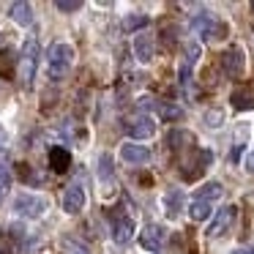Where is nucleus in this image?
<instances>
[{"label": "nucleus", "mask_w": 254, "mask_h": 254, "mask_svg": "<svg viewBox=\"0 0 254 254\" xmlns=\"http://www.w3.org/2000/svg\"><path fill=\"white\" fill-rule=\"evenodd\" d=\"M8 17H11L17 25L28 28V25L33 22V8H30V3H25V0H17V3L8 6Z\"/></svg>", "instance_id": "nucleus-13"}, {"label": "nucleus", "mask_w": 254, "mask_h": 254, "mask_svg": "<svg viewBox=\"0 0 254 254\" xmlns=\"http://www.w3.org/2000/svg\"><path fill=\"white\" fill-rule=\"evenodd\" d=\"M183 52H186V58H183V63H186V66L191 68L194 63L199 61V55H202V47H199L197 41H189V44L183 47Z\"/></svg>", "instance_id": "nucleus-22"}, {"label": "nucleus", "mask_w": 254, "mask_h": 254, "mask_svg": "<svg viewBox=\"0 0 254 254\" xmlns=\"http://www.w3.org/2000/svg\"><path fill=\"white\" fill-rule=\"evenodd\" d=\"M205 126H210V128L224 126V110H208L205 112Z\"/></svg>", "instance_id": "nucleus-24"}, {"label": "nucleus", "mask_w": 254, "mask_h": 254, "mask_svg": "<svg viewBox=\"0 0 254 254\" xmlns=\"http://www.w3.org/2000/svg\"><path fill=\"white\" fill-rule=\"evenodd\" d=\"M50 167L55 172H66L68 167H71V153H68L63 145H55V148L50 150Z\"/></svg>", "instance_id": "nucleus-14"}, {"label": "nucleus", "mask_w": 254, "mask_h": 254, "mask_svg": "<svg viewBox=\"0 0 254 254\" xmlns=\"http://www.w3.org/2000/svg\"><path fill=\"white\" fill-rule=\"evenodd\" d=\"M36 68H39V41L30 36L22 47V55L17 58V79L25 90L33 88V79H36Z\"/></svg>", "instance_id": "nucleus-1"}, {"label": "nucleus", "mask_w": 254, "mask_h": 254, "mask_svg": "<svg viewBox=\"0 0 254 254\" xmlns=\"http://www.w3.org/2000/svg\"><path fill=\"white\" fill-rule=\"evenodd\" d=\"M8 189H11V170L6 164H0V202L8 197Z\"/></svg>", "instance_id": "nucleus-23"}, {"label": "nucleus", "mask_w": 254, "mask_h": 254, "mask_svg": "<svg viewBox=\"0 0 254 254\" xmlns=\"http://www.w3.org/2000/svg\"><path fill=\"white\" fill-rule=\"evenodd\" d=\"M153 134H156V123L148 115H139L128 123V137H134V139H150Z\"/></svg>", "instance_id": "nucleus-10"}, {"label": "nucleus", "mask_w": 254, "mask_h": 254, "mask_svg": "<svg viewBox=\"0 0 254 254\" xmlns=\"http://www.w3.org/2000/svg\"><path fill=\"white\" fill-rule=\"evenodd\" d=\"M85 202H88V197H85V189L79 186V183H71V186L63 191V210H66V213H79V210L85 208Z\"/></svg>", "instance_id": "nucleus-7"}, {"label": "nucleus", "mask_w": 254, "mask_h": 254, "mask_svg": "<svg viewBox=\"0 0 254 254\" xmlns=\"http://www.w3.org/2000/svg\"><path fill=\"white\" fill-rule=\"evenodd\" d=\"M164 241H167V230L161 224H148L145 232L139 235V243H142L148 252H159V249L164 246Z\"/></svg>", "instance_id": "nucleus-8"}, {"label": "nucleus", "mask_w": 254, "mask_h": 254, "mask_svg": "<svg viewBox=\"0 0 254 254\" xmlns=\"http://www.w3.org/2000/svg\"><path fill=\"white\" fill-rule=\"evenodd\" d=\"M134 58H137L139 63H150L153 61V52H156V41H153V36H148V33H137L134 36Z\"/></svg>", "instance_id": "nucleus-9"}, {"label": "nucleus", "mask_w": 254, "mask_h": 254, "mask_svg": "<svg viewBox=\"0 0 254 254\" xmlns=\"http://www.w3.org/2000/svg\"><path fill=\"white\" fill-rule=\"evenodd\" d=\"M167 142H170V148H172V150L191 148V145H194V134H191V131H172Z\"/></svg>", "instance_id": "nucleus-18"}, {"label": "nucleus", "mask_w": 254, "mask_h": 254, "mask_svg": "<svg viewBox=\"0 0 254 254\" xmlns=\"http://www.w3.org/2000/svg\"><path fill=\"white\" fill-rule=\"evenodd\" d=\"M150 19L145 17V14H128L126 19H123V30H128V33H134V30H139V28H145Z\"/></svg>", "instance_id": "nucleus-21"}, {"label": "nucleus", "mask_w": 254, "mask_h": 254, "mask_svg": "<svg viewBox=\"0 0 254 254\" xmlns=\"http://www.w3.org/2000/svg\"><path fill=\"white\" fill-rule=\"evenodd\" d=\"M221 71L227 74V77L238 79L243 74V68H246V55H243V50H238V47H230L227 52H221Z\"/></svg>", "instance_id": "nucleus-5"}, {"label": "nucleus", "mask_w": 254, "mask_h": 254, "mask_svg": "<svg viewBox=\"0 0 254 254\" xmlns=\"http://www.w3.org/2000/svg\"><path fill=\"white\" fill-rule=\"evenodd\" d=\"M156 110H159L161 121H181V118H183V110L178 104H172V101H159Z\"/></svg>", "instance_id": "nucleus-17"}, {"label": "nucleus", "mask_w": 254, "mask_h": 254, "mask_svg": "<svg viewBox=\"0 0 254 254\" xmlns=\"http://www.w3.org/2000/svg\"><path fill=\"white\" fill-rule=\"evenodd\" d=\"M99 178H101V181L112 178V159H110V153H101L99 156Z\"/></svg>", "instance_id": "nucleus-25"}, {"label": "nucleus", "mask_w": 254, "mask_h": 254, "mask_svg": "<svg viewBox=\"0 0 254 254\" xmlns=\"http://www.w3.org/2000/svg\"><path fill=\"white\" fill-rule=\"evenodd\" d=\"M74 63V47L66 44V41H55L50 47V55H47V71H50L52 79H63L68 74Z\"/></svg>", "instance_id": "nucleus-2"}, {"label": "nucleus", "mask_w": 254, "mask_h": 254, "mask_svg": "<svg viewBox=\"0 0 254 254\" xmlns=\"http://www.w3.org/2000/svg\"><path fill=\"white\" fill-rule=\"evenodd\" d=\"M232 254H254V249H235Z\"/></svg>", "instance_id": "nucleus-29"}, {"label": "nucleus", "mask_w": 254, "mask_h": 254, "mask_svg": "<svg viewBox=\"0 0 254 254\" xmlns=\"http://www.w3.org/2000/svg\"><path fill=\"white\" fill-rule=\"evenodd\" d=\"M112 238H115V243L126 246V243L134 238V221L128 219V216H121V219H115V224H112Z\"/></svg>", "instance_id": "nucleus-12"}, {"label": "nucleus", "mask_w": 254, "mask_h": 254, "mask_svg": "<svg viewBox=\"0 0 254 254\" xmlns=\"http://www.w3.org/2000/svg\"><path fill=\"white\" fill-rule=\"evenodd\" d=\"M230 101H232V107H235V110H241V112L254 110V93H252L249 88H238V90H232Z\"/></svg>", "instance_id": "nucleus-15"}, {"label": "nucleus", "mask_w": 254, "mask_h": 254, "mask_svg": "<svg viewBox=\"0 0 254 254\" xmlns=\"http://www.w3.org/2000/svg\"><path fill=\"white\" fill-rule=\"evenodd\" d=\"M55 8L61 14H74V11H79V8H82V3H79V0H58Z\"/></svg>", "instance_id": "nucleus-26"}, {"label": "nucleus", "mask_w": 254, "mask_h": 254, "mask_svg": "<svg viewBox=\"0 0 254 254\" xmlns=\"http://www.w3.org/2000/svg\"><path fill=\"white\" fill-rule=\"evenodd\" d=\"M246 167H249V170L254 172V150H252V153H249V159H246Z\"/></svg>", "instance_id": "nucleus-28"}, {"label": "nucleus", "mask_w": 254, "mask_h": 254, "mask_svg": "<svg viewBox=\"0 0 254 254\" xmlns=\"http://www.w3.org/2000/svg\"><path fill=\"white\" fill-rule=\"evenodd\" d=\"M121 159L126 161V164H145V161H150V150L145 148V145L126 142L121 148Z\"/></svg>", "instance_id": "nucleus-11"}, {"label": "nucleus", "mask_w": 254, "mask_h": 254, "mask_svg": "<svg viewBox=\"0 0 254 254\" xmlns=\"http://www.w3.org/2000/svg\"><path fill=\"white\" fill-rule=\"evenodd\" d=\"M235 213H238V208H235V205H224V208H221L219 213H216L213 224L208 227V235H210V238L224 235V232L232 227V221H235Z\"/></svg>", "instance_id": "nucleus-6"}, {"label": "nucleus", "mask_w": 254, "mask_h": 254, "mask_svg": "<svg viewBox=\"0 0 254 254\" xmlns=\"http://www.w3.org/2000/svg\"><path fill=\"white\" fill-rule=\"evenodd\" d=\"M252 8H254V3H252Z\"/></svg>", "instance_id": "nucleus-30"}, {"label": "nucleus", "mask_w": 254, "mask_h": 254, "mask_svg": "<svg viewBox=\"0 0 254 254\" xmlns=\"http://www.w3.org/2000/svg\"><path fill=\"white\" fill-rule=\"evenodd\" d=\"M14 210H17L19 216H28V219H39L47 210V199L36 197V194H19L17 202H14Z\"/></svg>", "instance_id": "nucleus-4"}, {"label": "nucleus", "mask_w": 254, "mask_h": 254, "mask_svg": "<svg viewBox=\"0 0 254 254\" xmlns=\"http://www.w3.org/2000/svg\"><path fill=\"white\" fill-rule=\"evenodd\" d=\"M191 30L197 36H202V39H224L227 36V25L219 22L210 11H199L191 19Z\"/></svg>", "instance_id": "nucleus-3"}, {"label": "nucleus", "mask_w": 254, "mask_h": 254, "mask_svg": "<svg viewBox=\"0 0 254 254\" xmlns=\"http://www.w3.org/2000/svg\"><path fill=\"white\" fill-rule=\"evenodd\" d=\"M181 202H183V194H181V191H170V194L164 197V208H167V216H170V219H175V216H178Z\"/></svg>", "instance_id": "nucleus-20"}, {"label": "nucleus", "mask_w": 254, "mask_h": 254, "mask_svg": "<svg viewBox=\"0 0 254 254\" xmlns=\"http://www.w3.org/2000/svg\"><path fill=\"white\" fill-rule=\"evenodd\" d=\"M210 213H213L210 202H202V199H191V205H189V216H191V221H205V219H210Z\"/></svg>", "instance_id": "nucleus-16"}, {"label": "nucleus", "mask_w": 254, "mask_h": 254, "mask_svg": "<svg viewBox=\"0 0 254 254\" xmlns=\"http://www.w3.org/2000/svg\"><path fill=\"white\" fill-rule=\"evenodd\" d=\"M221 194H224V189H221V183H205L202 189H197V197L194 199H202V202H213V199H219Z\"/></svg>", "instance_id": "nucleus-19"}, {"label": "nucleus", "mask_w": 254, "mask_h": 254, "mask_svg": "<svg viewBox=\"0 0 254 254\" xmlns=\"http://www.w3.org/2000/svg\"><path fill=\"white\" fill-rule=\"evenodd\" d=\"M6 148H8V134H6V128L0 126V153H6Z\"/></svg>", "instance_id": "nucleus-27"}]
</instances>
